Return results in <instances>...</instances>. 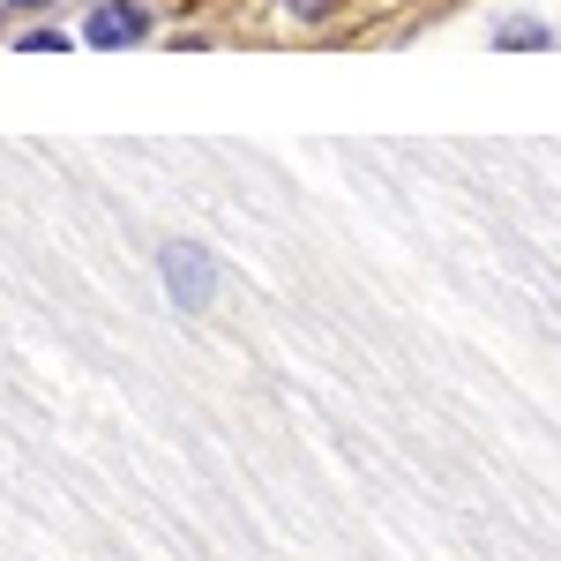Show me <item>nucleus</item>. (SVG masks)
Masks as SVG:
<instances>
[{
    "label": "nucleus",
    "instance_id": "nucleus-1",
    "mask_svg": "<svg viewBox=\"0 0 561 561\" xmlns=\"http://www.w3.org/2000/svg\"><path fill=\"white\" fill-rule=\"evenodd\" d=\"M158 270H165V293H173V307H210V293H217V262H210V248L165 240Z\"/></svg>",
    "mask_w": 561,
    "mask_h": 561
},
{
    "label": "nucleus",
    "instance_id": "nucleus-2",
    "mask_svg": "<svg viewBox=\"0 0 561 561\" xmlns=\"http://www.w3.org/2000/svg\"><path fill=\"white\" fill-rule=\"evenodd\" d=\"M83 38L90 45H135V38H150V8L142 0H105V8H90V23H83Z\"/></svg>",
    "mask_w": 561,
    "mask_h": 561
},
{
    "label": "nucleus",
    "instance_id": "nucleus-3",
    "mask_svg": "<svg viewBox=\"0 0 561 561\" xmlns=\"http://www.w3.org/2000/svg\"><path fill=\"white\" fill-rule=\"evenodd\" d=\"M60 45H68V31H31V38H23V53H60Z\"/></svg>",
    "mask_w": 561,
    "mask_h": 561
},
{
    "label": "nucleus",
    "instance_id": "nucleus-4",
    "mask_svg": "<svg viewBox=\"0 0 561 561\" xmlns=\"http://www.w3.org/2000/svg\"><path fill=\"white\" fill-rule=\"evenodd\" d=\"M502 45H547V31H539V23H510V31H502Z\"/></svg>",
    "mask_w": 561,
    "mask_h": 561
},
{
    "label": "nucleus",
    "instance_id": "nucleus-5",
    "mask_svg": "<svg viewBox=\"0 0 561 561\" xmlns=\"http://www.w3.org/2000/svg\"><path fill=\"white\" fill-rule=\"evenodd\" d=\"M8 8H38V0H8Z\"/></svg>",
    "mask_w": 561,
    "mask_h": 561
}]
</instances>
